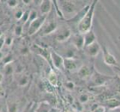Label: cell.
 Masks as SVG:
<instances>
[{
    "mask_svg": "<svg viewBox=\"0 0 120 112\" xmlns=\"http://www.w3.org/2000/svg\"><path fill=\"white\" fill-rule=\"evenodd\" d=\"M97 2H98L97 0H95V1H93L92 2L87 13L86 14L83 18L80 21V22L77 25V30L79 33L81 34V35H85V34L89 32L90 30H92L94 12H95Z\"/></svg>",
    "mask_w": 120,
    "mask_h": 112,
    "instance_id": "obj_1",
    "label": "cell"
},
{
    "mask_svg": "<svg viewBox=\"0 0 120 112\" xmlns=\"http://www.w3.org/2000/svg\"><path fill=\"white\" fill-rule=\"evenodd\" d=\"M102 51H103L104 61L107 65H109V66H116L117 65L116 59L104 46H102Z\"/></svg>",
    "mask_w": 120,
    "mask_h": 112,
    "instance_id": "obj_2",
    "label": "cell"
},
{
    "mask_svg": "<svg viewBox=\"0 0 120 112\" xmlns=\"http://www.w3.org/2000/svg\"><path fill=\"white\" fill-rule=\"evenodd\" d=\"M111 77H109L104 75H101L100 73H95L92 77V85L93 86H101L105 82L110 79Z\"/></svg>",
    "mask_w": 120,
    "mask_h": 112,
    "instance_id": "obj_3",
    "label": "cell"
},
{
    "mask_svg": "<svg viewBox=\"0 0 120 112\" xmlns=\"http://www.w3.org/2000/svg\"><path fill=\"white\" fill-rule=\"evenodd\" d=\"M85 49H86V52L88 55L91 56V57H95V56H97L98 54L99 53V52L101 51V46L96 41V42L92 43L91 45H89V46L86 47Z\"/></svg>",
    "mask_w": 120,
    "mask_h": 112,
    "instance_id": "obj_4",
    "label": "cell"
},
{
    "mask_svg": "<svg viewBox=\"0 0 120 112\" xmlns=\"http://www.w3.org/2000/svg\"><path fill=\"white\" fill-rule=\"evenodd\" d=\"M63 65L68 70L70 71L76 70L78 67L77 61L74 58H65L64 59Z\"/></svg>",
    "mask_w": 120,
    "mask_h": 112,
    "instance_id": "obj_5",
    "label": "cell"
},
{
    "mask_svg": "<svg viewBox=\"0 0 120 112\" xmlns=\"http://www.w3.org/2000/svg\"><path fill=\"white\" fill-rule=\"evenodd\" d=\"M83 37H84V48L87 47L92 43L96 42V36L92 30H90L89 32L83 35Z\"/></svg>",
    "mask_w": 120,
    "mask_h": 112,
    "instance_id": "obj_6",
    "label": "cell"
},
{
    "mask_svg": "<svg viewBox=\"0 0 120 112\" xmlns=\"http://www.w3.org/2000/svg\"><path fill=\"white\" fill-rule=\"evenodd\" d=\"M105 106L108 107L109 108L113 109L118 107H120V99H118L116 98H109L106 99L104 101Z\"/></svg>",
    "mask_w": 120,
    "mask_h": 112,
    "instance_id": "obj_7",
    "label": "cell"
},
{
    "mask_svg": "<svg viewBox=\"0 0 120 112\" xmlns=\"http://www.w3.org/2000/svg\"><path fill=\"white\" fill-rule=\"evenodd\" d=\"M74 44L75 45L77 49H80L84 47V37L83 35H77L75 36L74 38Z\"/></svg>",
    "mask_w": 120,
    "mask_h": 112,
    "instance_id": "obj_8",
    "label": "cell"
},
{
    "mask_svg": "<svg viewBox=\"0 0 120 112\" xmlns=\"http://www.w3.org/2000/svg\"><path fill=\"white\" fill-rule=\"evenodd\" d=\"M62 4V9L67 13H74L76 10V5L72 2L65 1Z\"/></svg>",
    "mask_w": 120,
    "mask_h": 112,
    "instance_id": "obj_9",
    "label": "cell"
},
{
    "mask_svg": "<svg viewBox=\"0 0 120 112\" xmlns=\"http://www.w3.org/2000/svg\"><path fill=\"white\" fill-rule=\"evenodd\" d=\"M78 74L80 78L85 79V78L90 76V69L87 66H82L79 70Z\"/></svg>",
    "mask_w": 120,
    "mask_h": 112,
    "instance_id": "obj_10",
    "label": "cell"
},
{
    "mask_svg": "<svg viewBox=\"0 0 120 112\" xmlns=\"http://www.w3.org/2000/svg\"><path fill=\"white\" fill-rule=\"evenodd\" d=\"M48 80H49V82L51 84V85L54 86V87L57 86L58 78H57V76H56V74L54 73V71L50 70V72L49 73V76H48Z\"/></svg>",
    "mask_w": 120,
    "mask_h": 112,
    "instance_id": "obj_11",
    "label": "cell"
},
{
    "mask_svg": "<svg viewBox=\"0 0 120 112\" xmlns=\"http://www.w3.org/2000/svg\"><path fill=\"white\" fill-rule=\"evenodd\" d=\"M52 59H53V62H54V65L56 67H59L61 65H63V62H64V59L59 56L58 54L56 53H52Z\"/></svg>",
    "mask_w": 120,
    "mask_h": 112,
    "instance_id": "obj_12",
    "label": "cell"
},
{
    "mask_svg": "<svg viewBox=\"0 0 120 112\" xmlns=\"http://www.w3.org/2000/svg\"><path fill=\"white\" fill-rule=\"evenodd\" d=\"M89 99V96L88 93H82V94H80V97H79V100H80V102L82 103L87 102Z\"/></svg>",
    "mask_w": 120,
    "mask_h": 112,
    "instance_id": "obj_13",
    "label": "cell"
},
{
    "mask_svg": "<svg viewBox=\"0 0 120 112\" xmlns=\"http://www.w3.org/2000/svg\"><path fill=\"white\" fill-rule=\"evenodd\" d=\"M92 112H105V107L104 106H98V107H97Z\"/></svg>",
    "mask_w": 120,
    "mask_h": 112,
    "instance_id": "obj_14",
    "label": "cell"
},
{
    "mask_svg": "<svg viewBox=\"0 0 120 112\" xmlns=\"http://www.w3.org/2000/svg\"><path fill=\"white\" fill-rule=\"evenodd\" d=\"M116 69L117 70L119 71V72L120 73V67H119V66H116Z\"/></svg>",
    "mask_w": 120,
    "mask_h": 112,
    "instance_id": "obj_15",
    "label": "cell"
},
{
    "mask_svg": "<svg viewBox=\"0 0 120 112\" xmlns=\"http://www.w3.org/2000/svg\"><path fill=\"white\" fill-rule=\"evenodd\" d=\"M68 112H71V111H68Z\"/></svg>",
    "mask_w": 120,
    "mask_h": 112,
    "instance_id": "obj_16",
    "label": "cell"
}]
</instances>
